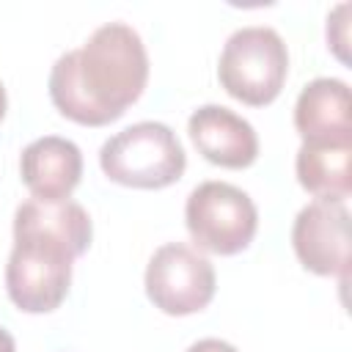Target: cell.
<instances>
[{
	"mask_svg": "<svg viewBox=\"0 0 352 352\" xmlns=\"http://www.w3.org/2000/svg\"><path fill=\"white\" fill-rule=\"evenodd\" d=\"M349 3H341L333 8V14L327 16V44L333 47V52L346 63L349 55H346V44H349Z\"/></svg>",
	"mask_w": 352,
	"mask_h": 352,
	"instance_id": "12",
	"label": "cell"
},
{
	"mask_svg": "<svg viewBox=\"0 0 352 352\" xmlns=\"http://www.w3.org/2000/svg\"><path fill=\"white\" fill-rule=\"evenodd\" d=\"M99 165L104 176L116 184L162 190L182 179L187 168V154L168 124L138 121L102 143Z\"/></svg>",
	"mask_w": 352,
	"mask_h": 352,
	"instance_id": "3",
	"label": "cell"
},
{
	"mask_svg": "<svg viewBox=\"0 0 352 352\" xmlns=\"http://www.w3.org/2000/svg\"><path fill=\"white\" fill-rule=\"evenodd\" d=\"M94 226L77 201L30 198L14 212V248L6 264V292L25 314L60 308L72 286V261L91 248Z\"/></svg>",
	"mask_w": 352,
	"mask_h": 352,
	"instance_id": "2",
	"label": "cell"
},
{
	"mask_svg": "<svg viewBox=\"0 0 352 352\" xmlns=\"http://www.w3.org/2000/svg\"><path fill=\"white\" fill-rule=\"evenodd\" d=\"M292 245L305 270H311L314 275L341 278V283H346L352 261L346 204L319 198L305 204L294 217Z\"/></svg>",
	"mask_w": 352,
	"mask_h": 352,
	"instance_id": "7",
	"label": "cell"
},
{
	"mask_svg": "<svg viewBox=\"0 0 352 352\" xmlns=\"http://www.w3.org/2000/svg\"><path fill=\"white\" fill-rule=\"evenodd\" d=\"M352 143H302L294 160L297 182L319 201L344 204L352 192Z\"/></svg>",
	"mask_w": 352,
	"mask_h": 352,
	"instance_id": "11",
	"label": "cell"
},
{
	"mask_svg": "<svg viewBox=\"0 0 352 352\" xmlns=\"http://www.w3.org/2000/svg\"><path fill=\"white\" fill-rule=\"evenodd\" d=\"M148 55L126 22L96 28L80 50L63 52L50 72V99L82 126H104L126 113L146 88Z\"/></svg>",
	"mask_w": 352,
	"mask_h": 352,
	"instance_id": "1",
	"label": "cell"
},
{
	"mask_svg": "<svg viewBox=\"0 0 352 352\" xmlns=\"http://www.w3.org/2000/svg\"><path fill=\"white\" fill-rule=\"evenodd\" d=\"M187 352H239V349L223 338H201V341L190 344Z\"/></svg>",
	"mask_w": 352,
	"mask_h": 352,
	"instance_id": "13",
	"label": "cell"
},
{
	"mask_svg": "<svg viewBox=\"0 0 352 352\" xmlns=\"http://www.w3.org/2000/svg\"><path fill=\"white\" fill-rule=\"evenodd\" d=\"M19 173L33 198L58 204L66 201L82 176V154L74 140L44 135L22 148Z\"/></svg>",
	"mask_w": 352,
	"mask_h": 352,
	"instance_id": "9",
	"label": "cell"
},
{
	"mask_svg": "<svg viewBox=\"0 0 352 352\" xmlns=\"http://www.w3.org/2000/svg\"><path fill=\"white\" fill-rule=\"evenodd\" d=\"M217 289L214 267L184 242H168L154 250L146 267V294L168 316L204 311Z\"/></svg>",
	"mask_w": 352,
	"mask_h": 352,
	"instance_id": "6",
	"label": "cell"
},
{
	"mask_svg": "<svg viewBox=\"0 0 352 352\" xmlns=\"http://www.w3.org/2000/svg\"><path fill=\"white\" fill-rule=\"evenodd\" d=\"M294 129L302 143H352L349 85L336 77L311 80L297 96Z\"/></svg>",
	"mask_w": 352,
	"mask_h": 352,
	"instance_id": "10",
	"label": "cell"
},
{
	"mask_svg": "<svg viewBox=\"0 0 352 352\" xmlns=\"http://www.w3.org/2000/svg\"><path fill=\"white\" fill-rule=\"evenodd\" d=\"M6 107H8V96H6L3 82H0V121H3V116H6Z\"/></svg>",
	"mask_w": 352,
	"mask_h": 352,
	"instance_id": "15",
	"label": "cell"
},
{
	"mask_svg": "<svg viewBox=\"0 0 352 352\" xmlns=\"http://www.w3.org/2000/svg\"><path fill=\"white\" fill-rule=\"evenodd\" d=\"M289 74V50L275 28L250 25L228 36L217 77L228 96L250 107L270 104L286 82Z\"/></svg>",
	"mask_w": 352,
	"mask_h": 352,
	"instance_id": "4",
	"label": "cell"
},
{
	"mask_svg": "<svg viewBox=\"0 0 352 352\" xmlns=\"http://www.w3.org/2000/svg\"><path fill=\"white\" fill-rule=\"evenodd\" d=\"M0 352H16V344H14V336L6 330V327H0Z\"/></svg>",
	"mask_w": 352,
	"mask_h": 352,
	"instance_id": "14",
	"label": "cell"
},
{
	"mask_svg": "<svg viewBox=\"0 0 352 352\" xmlns=\"http://www.w3.org/2000/svg\"><path fill=\"white\" fill-rule=\"evenodd\" d=\"M192 146L220 168H248L258 157V135L234 110L223 104H201L187 121Z\"/></svg>",
	"mask_w": 352,
	"mask_h": 352,
	"instance_id": "8",
	"label": "cell"
},
{
	"mask_svg": "<svg viewBox=\"0 0 352 352\" xmlns=\"http://www.w3.org/2000/svg\"><path fill=\"white\" fill-rule=\"evenodd\" d=\"M184 223L201 250L234 256L253 242L258 212L245 190L228 182H204L187 195Z\"/></svg>",
	"mask_w": 352,
	"mask_h": 352,
	"instance_id": "5",
	"label": "cell"
}]
</instances>
